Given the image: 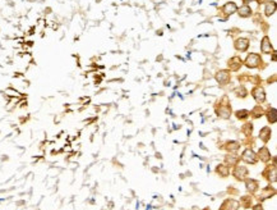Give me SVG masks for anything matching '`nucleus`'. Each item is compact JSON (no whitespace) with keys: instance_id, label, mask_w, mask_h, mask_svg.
<instances>
[{"instance_id":"nucleus-1","label":"nucleus","mask_w":277,"mask_h":210,"mask_svg":"<svg viewBox=\"0 0 277 210\" xmlns=\"http://www.w3.org/2000/svg\"><path fill=\"white\" fill-rule=\"evenodd\" d=\"M259 64V57L255 55V54H252L248 57L247 59V66L248 67H257Z\"/></svg>"},{"instance_id":"nucleus-2","label":"nucleus","mask_w":277,"mask_h":210,"mask_svg":"<svg viewBox=\"0 0 277 210\" xmlns=\"http://www.w3.org/2000/svg\"><path fill=\"white\" fill-rule=\"evenodd\" d=\"M243 159L245 160L247 163H254L255 162V154L252 150H247V151H244V154H243Z\"/></svg>"},{"instance_id":"nucleus-3","label":"nucleus","mask_w":277,"mask_h":210,"mask_svg":"<svg viewBox=\"0 0 277 210\" xmlns=\"http://www.w3.org/2000/svg\"><path fill=\"white\" fill-rule=\"evenodd\" d=\"M253 96H254V99L257 100L258 103H261V101H263V100H264V91H263L261 87L255 89V90L253 91Z\"/></svg>"},{"instance_id":"nucleus-4","label":"nucleus","mask_w":277,"mask_h":210,"mask_svg":"<svg viewBox=\"0 0 277 210\" xmlns=\"http://www.w3.org/2000/svg\"><path fill=\"white\" fill-rule=\"evenodd\" d=\"M234 174H235V177L239 178V180H243L244 176L247 174V169L244 167H238L236 169H235V173H234Z\"/></svg>"},{"instance_id":"nucleus-5","label":"nucleus","mask_w":277,"mask_h":210,"mask_svg":"<svg viewBox=\"0 0 277 210\" xmlns=\"http://www.w3.org/2000/svg\"><path fill=\"white\" fill-rule=\"evenodd\" d=\"M247 48H248V40H245V39L238 40V43H236V49L238 50L243 51V50H245Z\"/></svg>"},{"instance_id":"nucleus-6","label":"nucleus","mask_w":277,"mask_h":210,"mask_svg":"<svg viewBox=\"0 0 277 210\" xmlns=\"http://www.w3.org/2000/svg\"><path fill=\"white\" fill-rule=\"evenodd\" d=\"M270 135H271V131H270V128H263L262 131H261V139L263 140V141H267L268 139H270Z\"/></svg>"},{"instance_id":"nucleus-7","label":"nucleus","mask_w":277,"mask_h":210,"mask_svg":"<svg viewBox=\"0 0 277 210\" xmlns=\"http://www.w3.org/2000/svg\"><path fill=\"white\" fill-rule=\"evenodd\" d=\"M239 14H241L243 17H247V16H249V14H250V8H248V7H244V8H241Z\"/></svg>"},{"instance_id":"nucleus-8","label":"nucleus","mask_w":277,"mask_h":210,"mask_svg":"<svg viewBox=\"0 0 277 210\" xmlns=\"http://www.w3.org/2000/svg\"><path fill=\"white\" fill-rule=\"evenodd\" d=\"M275 115H276V110H275V109H271V110L268 112V121H270V122H275V121H276V117H275Z\"/></svg>"},{"instance_id":"nucleus-9","label":"nucleus","mask_w":277,"mask_h":210,"mask_svg":"<svg viewBox=\"0 0 277 210\" xmlns=\"http://www.w3.org/2000/svg\"><path fill=\"white\" fill-rule=\"evenodd\" d=\"M273 10H275V4H273V3H272V4H268V5H267V9H266V14H267V16L272 14Z\"/></svg>"},{"instance_id":"nucleus-10","label":"nucleus","mask_w":277,"mask_h":210,"mask_svg":"<svg viewBox=\"0 0 277 210\" xmlns=\"http://www.w3.org/2000/svg\"><path fill=\"white\" fill-rule=\"evenodd\" d=\"M247 114H248L247 110H241V112H238V113H236L238 118H245V117H247Z\"/></svg>"},{"instance_id":"nucleus-11","label":"nucleus","mask_w":277,"mask_h":210,"mask_svg":"<svg viewBox=\"0 0 277 210\" xmlns=\"http://www.w3.org/2000/svg\"><path fill=\"white\" fill-rule=\"evenodd\" d=\"M253 210H263V209H262V206H261V205H257V206H254V209H253Z\"/></svg>"}]
</instances>
